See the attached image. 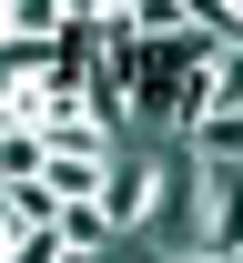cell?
I'll return each mask as SVG.
<instances>
[{
  "mask_svg": "<svg viewBox=\"0 0 243 263\" xmlns=\"http://www.w3.org/2000/svg\"><path fill=\"white\" fill-rule=\"evenodd\" d=\"M173 172H182L173 142H132L111 162V223H122V243H152V223L173 213Z\"/></svg>",
  "mask_w": 243,
  "mask_h": 263,
  "instance_id": "cell-1",
  "label": "cell"
},
{
  "mask_svg": "<svg viewBox=\"0 0 243 263\" xmlns=\"http://www.w3.org/2000/svg\"><path fill=\"white\" fill-rule=\"evenodd\" d=\"M193 253H213V263L243 253V172H203L193 162Z\"/></svg>",
  "mask_w": 243,
  "mask_h": 263,
  "instance_id": "cell-2",
  "label": "cell"
},
{
  "mask_svg": "<svg viewBox=\"0 0 243 263\" xmlns=\"http://www.w3.org/2000/svg\"><path fill=\"white\" fill-rule=\"evenodd\" d=\"M182 162H203V172H243V111H233V101H213L203 122H193Z\"/></svg>",
  "mask_w": 243,
  "mask_h": 263,
  "instance_id": "cell-3",
  "label": "cell"
},
{
  "mask_svg": "<svg viewBox=\"0 0 243 263\" xmlns=\"http://www.w3.org/2000/svg\"><path fill=\"white\" fill-rule=\"evenodd\" d=\"M61 243H71V253H122L111 202H61Z\"/></svg>",
  "mask_w": 243,
  "mask_h": 263,
  "instance_id": "cell-4",
  "label": "cell"
},
{
  "mask_svg": "<svg viewBox=\"0 0 243 263\" xmlns=\"http://www.w3.org/2000/svg\"><path fill=\"white\" fill-rule=\"evenodd\" d=\"M51 202H111V162H51Z\"/></svg>",
  "mask_w": 243,
  "mask_h": 263,
  "instance_id": "cell-5",
  "label": "cell"
},
{
  "mask_svg": "<svg viewBox=\"0 0 243 263\" xmlns=\"http://www.w3.org/2000/svg\"><path fill=\"white\" fill-rule=\"evenodd\" d=\"M162 263H173V253H162Z\"/></svg>",
  "mask_w": 243,
  "mask_h": 263,
  "instance_id": "cell-6",
  "label": "cell"
}]
</instances>
